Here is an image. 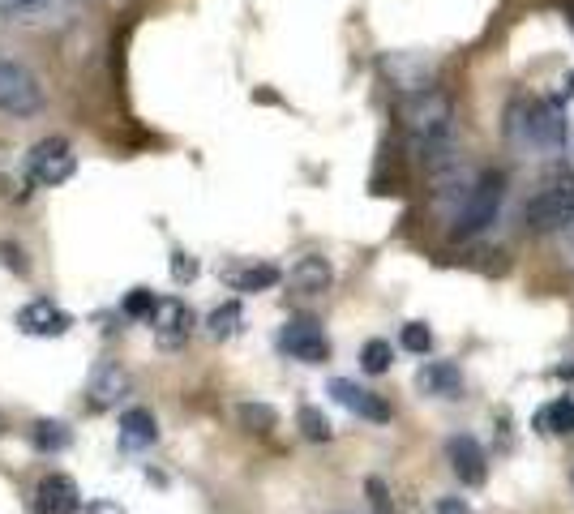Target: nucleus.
Listing matches in <instances>:
<instances>
[{"instance_id": "nucleus-19", "label": "nucleus", "mask_w": 574, "mask_h": 514, "mask_svg": "<svg viewBox=\"0 0 574 514\" xmlns=\"http://www.w3.org/2000/svg\"><path fill=\"white\" fill-rule=\"evenodd\" d=\"M236 420L249 433H270V429L279 425V412H275V407H266V403H240L236 407Z\"/></svg>"}, {"instance_id": "nucleus-22", "label": "nucleus", "mask_w": 574, "mask_h": 514, "mask_svg": "<svg viewBox=\"0 0 574 514\" xmlns=\"http://www.w3.org/2000/svg\"><path fill=\"white\" fill-rule=\"evenodd\" d=\"M296 425H300V433H305L309 442H330V433H335V429H330V420L317 412V407H309V403L296 412Z\"/></svg>"}, {"instance_id": "nucleus-20", "label": "nucleus", "mask_w": 574, "mask_h": 514, "mask_svg": "<svg viewBox=\"0 0 574 514\" xmlns=\"http://www.w3.org/2000/svg\"><path fill=\"white\" fill-rule=\"evenodd\" d=\"M275 283H279L275 266H249V270H240V275H232L236 292H266V287H275Z\"/></svg>"}, {"instance_id": "nucleus-24", "label": "nucleus", "mask_w": 574, "mask_h": 514, "mask_svg": "<svg viewBox=\"0 0 574 514\" xmlns=\"http://www.w3.org/2000/svg\"><path fill=\"white\" fill-rule=\"evenodd\" d=\"M206 326H210V335H215V339L236 335V326H240V305H236V300H228V305H219L215 313L206 317Z\"/></svg>"}, {"instance_id": "nucleus-29", "label": "nucleus", "mask_w": 574, "mask_h": 514, "mask_svg": "<svg viewBox=\"0 0 574 514\" xmlns=\"http://www.w3.org/2000/svg\"><path fill=\"white\" fill-rule=\"evenodd\" d=\"M0 257H5V266H9V270H18V275H26V270H30V266H26V257H22V249H18V245H9V240L0 245Z\"/></svg>"}, {"instance_id": "nucleus-28", "label": "nucleus", "mask_w": 574, "mask_h": 514, "mask_svg": "<svg viewBox=\"0 0 574 514\" xmlns=\"http://www.w3.org/2000/svg\"><path fill=\"white\" fill-rule=\"evenodd\" d=\"M365 493H369V502H373V510H377V514H395V506H390V489H386L377 476H369V480H365Z\"/></svg>"}, {"instance_id": "nucleus-5", "label": "nucleus", "mask_w": 574, "mask_h": 514, "mask_svg": "<svg viewBox=\"0 0 574 514\" xmlns=\"http://www.w3.org/2000/svg\"><path fill=\"white\" fill-rule=\"evenodd\" d=\"M43 108V86L18 60H0V112L9 116H35Z\"/></svg>"}, {"instance_id": "nucleus-11", "label": "nucleus", "mask_w": 574, "mask_h": 514, "mask_svg": "<svg viewBox=\"0 0 574 514\" xmlns=\"http://www.w3.org/2000/svg\"><path fill=\"white\" fill-rule=\"evenodd\" d=\"M69 326H73L69 313L60 305H52V300H30V305L18 313V330L30 339H60Z\"/></svg>"}, {"instance_id": "nucleus-13", "label": "nucleus", "mask_w": 574, "mask_h": 514, "mask_svg": "<svg viewBox=\"0 0 574 514\" xmlns=\"http://www.w3.org/2000/svg\"><path fill=\"white\" fill-rule=\"evenodd\" d=\"M35 502H39L43 514H73V510H82V493H78V485H73V476L48 472L35 489Z\"/></svg>"}, {"instance_id": "nucleus-10", "label": "nucleus", "mask_w": 574, "mask_h": 514, "mask_svg": "<svg viewBox=\"0 0 574 514\" xmlns=\"http://www.w3.org/2000/svg\"><path fill=\"white\" fill-rule=\"evenodd\" d=\"M446 459H450V472H455L467 489H476V485H485V476H489V467H485V450H480L476 437H450L446 442Z\"/></svg>"}, {"instance_id": "nucleus-16", "label": "nucleus", "mask_w": 574, "mask_h": 514, "mask_svg": "<svg viewBox=\"0 0 574 514\" xmlns=\"http://www.w3.org/2000/svg\"><path fill=\"white\" fill-rule=\"evenodd\" d=\"M155 437H159V425L146 407H125V412H120V446L125 450H142L155 442Z\"/></svg>"}, {"instance_id": "nucleus-3", "label": "nucleus", "mask_w": 574, "mask_h": 514, "mask_svg": "<svg viewBox=\"0 0 574 514\" xmlns=\"http://www.w3.org/2000/svg\"><path fill=\"white\" fill-rule=\"evenodd\" d=\"M502 198H506V176L502 172H485L476 176L472 193L463 198L459 215H455V236L467 240V236H480L497 219V210H502Z\"/></svg>"}, {"instance_id": "nucleus-4", "label": "nucleus", "mask_w": 574, "mask_h": 514, "mask_svg": "<svg viewBox=\"0 0 574 514\" xmlns=\"http://www.w3.org/2000/svg\"><path fill=\"white\" fill-rule=\"evenodd\" d=\"M527 228L532 232H562L574 219V172H557L545 189L527 202Z\"/></svg>"}, {"instance_id": "nucleus-7", "label": "nucleus", "mask_w": 574, "mask_h": 514, "mask_svg": "<svg viewBox=\"0 0 574 514\" xmlns=\"http://www.w3.org/2000/svg\"><path fill=\"white\" fill-rule=\"evenodd\" d=\"M193 309L185 305V300H176V296H168V300H159V309L150 313V330H155V343L163 347V352H176V347H185L189 343V335H193Z\"/></svg>"}, {"instance_id": "nucleus-30", "label": "nucleus", "mask_w": 574, "mask_h": 514, "mask_svg": "<svg viewBox=\"0 0 574 514\" xmlns=\"http://www.w3.org/2000/svg\"><path fill=\"white\" fill-rule=\"evenodd\" d=\"M562 257H566V266L574 270V219L562 228Z\"/></svg>"}, {"instance_id": "nucleus-9", "label": "nucleus", "mask_w": 574, "mask_h": 514, "mask_svg": "<svg viewBox=\"0 0 574 514\" xmlns=\"http://www.w3.org/2000/svg\"><path fill=\"white\" fill-rule=\"evenodd\" d=\"M73 13H78V0H0V22H18V26L69 22Z\"/></svg>"}, {"instance_id": "nucleus-8", "label": "nucleus", "mask_w": 574, "mask_h": 514, "mask_svg": "<svg viewBox=\"0 0 574 514\" xmlns=\"http://www.w3.org/2000/svg\"><path fill=\"white\" fill-rule=\"evenodd\" d=\"M279 347L292 360H300V365H322V360H330V339L322 335V326L309 322V317L287 322L283 335H279Z\"/></svg>"}, {"instance_id": "nucleus-6", "label": "nucleus", "mask_w": 574, "mask_h": 514, "mask_svg": "<svg viewBox=\"0 0 574 514\" xmlns=\"http://www.w3.org/2000/svg\"><path fill=\"white\" fill-rule=\"evenodd\" d=\"M26 172H30L35 185L56 189V185H65V180L78 172V155H73V146L65 138H48V142H39L35 150H30Z\"/></svg>"}, {"instance_id": "nucleus-25", "label": "nucleus", "mask_w": 574, "mask_h": 514, "mask_svg": "<svg viewBox=\"0 0 574 514\" xmlns=\"http://www.w3.org/2000/svg\"><path fill=\"white\" fill-rule=\"evenodd\" d=\"M120 309H125V317H150V313L159 309V296H155V292H146V287H133V292L125 296V305H120Z\"/></svg>"}, {"instance_id": "nucleus-23", "label": "nucleus", "mask_w": 574, "mask_h": 514, "mask_svg": "<svg viewBox=\"0 0 574 514\" xmlns=\"http://www.w3.org/2000/svg\"><path fill=\"white\" fill-rule=\"evenodd\" d=\"M35 446L48 450V455H56V450L69 446V429L60 425V420H39V425H35Z\"/></svg>"}, {"instance_id": "nucleus-15", "label": "nucleus", "mask_w": 574, "mask_h": 514, "mask_svg": "<svg viewBox=\"0 0 574 514\" xmlns=\"http://www.w3.org/2000/svg\"><path fill=\"white\" fill-rule=\"evenodd\" d=\"M416 386L425 390V395H437V399H459L463 395V377L455 365H446V360H433L416 373Z\"/></svg>"}, {"instance_id": "nucleus-1", "label": "nucleus", "mask_w": 574, "mask_h": 514, "mask_svg": "<svg viewBox=\"0 0 574 514\" xmlns=\"http://www.w3.org/2000/svg\"><path fill=\"white\" fill-rule=\"evenodd\" d=\"M399 120L403 129L416 138L420 150H437L450 142V120H455V108H450V95L442 90H412V95L399 99Z\"/></svg>"}, {"instance_id": "nucleus-18", "label": "nucleus", "mask_w": 574, "mask_h": 514, "mask_svg": "<svg viewBox=\"0 0 574 514\" xmlns=\"http://www.w3.org/2000/svg\"><path fill=\"white\" fill-rule=\"evenodd\" d=\"M536 429L540 433H574V399H553L549 407L536 412Z\"/></svg>"}, {"instance_id": "nucleus-12", "label": "nucleus", "mask_w": 574, "mask_h": 514, "mask_svg": "<svg viewBox=\"0 0 574 514\" xmlns=\"http://www.w3.org/2000/svg\"><path fill=\"white\" fill-rule=\"evenodd\" d=\"M330 395H335V403H343L347 412L360 416V420H373V425H386V420H390V407L377 399L373 390L347 382V377H335V382H330Z\"/></svg>"}, {"instance_id": "nucleus-14", "label": "nucleus", "mask_w": 574, "mask_h": 514, "mask_svg": "<svg viewBox=\"0 0 574 514\" xmlns=\"http://www.w3.org/2000/svg\"><path fill=\"white\" fill-rule=\"evenodd\" d=\"M125 390H129V373L116 365V360H103V365H95V373H90V386H86V395H90V407H116V399H125Z\"/></svg>"}, {"instance_id": "nucleus-17", "label": "nucleus", "mask_w": 574, "mask_h": 514, "mask_svg": "<svg viewBox=\"0 0 574 514\" xmlns=\"http://www.w3.org/2000/svg\"><path fill=\"white\" fill-rule=\"evenodd\" d=\"M287 283H292L296 292H305V296H317V292H326V287L335 283V270H330L326 257H300V262L292 266V275H287Z\"/></svg>"}, {"instance_id": "nucleus-32", "label": "nucleus", "mask_w": 574, "mask_h": 514, "mask_svg": "<svg viewBox=\"0 0 574 514\" xmlns=\"http://www.w3.org/2000/svg\"><path fill=\"white\" fill-rule=\"evenodd\" d=\"M86 514H125V510H120L116 502H90Z\"/></svg>"}, {"instance_id": "nucleus-27", "label": "nucleus", "mask_w": 574, "mask_h": 514, "mask_svg": "<svg viewBox=\"0 0 574 514\" xmlns=\"http://www.w3.org/2000/svg\"><path fill=\"white\" fill-rule=\"evenodd\" d=\"M172 279L176 283H193V279H198V257H189L185 249H176L172 253Z\"/></svg>"}, {"instance_id": "nucleus-31", "label": "nucleus", "mask_w": 574, "mask_h": 514, "mask_svg": "<svg viewBox=\"0 0 574 514\" xmlns=\"http://www.w3.org/2000/svg\"><path fill=\"white\" fill-rule=\"evenodd\" d=\"M437 514H472V510H467V502H459V497H442Z\"/></svg>"}, {"instance_id": "nucleus-2", "label": "nucleus", "mask_w": 574, "mask_h": 514, "mask_svg": "<svg viewBox=\"0 0 574 514\" xmlns=\"http://www.w3.org/2000/svg\"><path fill=\"white\" fill-rule=\"evenodd\" d=\"M515 133H523V142L540 150V155H562L566 146V120L562 108L549 99H532L515 108Z\"/></svg>"}, {"instance_id": "nucleus-26", "label": "nucleus", "mask_w": 574, "mask_h": 514, "mask_svg": "<svg viewBox=\"0 0 574 514\" xmlns=\"http://www.w3.org/2000/svg\"><path fill=\"white\" fill-rule=\"evenodd\" d=\"M403 347H407V352H416V356H425L433 347V330L420 326V322H407L403 326Z\"/></svg>"}, {"instance_id": "nucleus-21", "label": "nucleus", "mask_w": 574, "mask_h": 514, "mask_svg": "<svg viewBox=\"0 0 574 514\" xmlns=\"http://www.w3.org/2000/svg\"><path fill=\"white\" fill-rule=\"evenodd\" d=\"M390 360H395V352H390V343L386 339H369L365 347H360V369L365 373H386L390 369Z\"/></svg>"}, {"instance_id": "nucleus-34", "label": "nucleus", "mask_w": 574, "mask_h": 514, "mask_svg": "<svg viewBox=\"0 0 574 514\" xmlns=\"http://www.w3.org/2000/svg\"><path fill=\"white\" fill-rule=\"evenodd\" d=\"M570 22H574V5H570Z\"/></svg>"}, {"instance_id": "nucleus-33", "label": "nucleus", "mask_w": 574, "mask_h": 514, "mask_svg": "<svg viewBox=\"0 0 574 514\" xmlns=\"http://www.w3.org/2000/svg\"><path fill=\"white\" fill-rule=\"evenodd\" d=\"M557 377H574V365H562V369H557Z\"/></svg>"}]
</instances>
